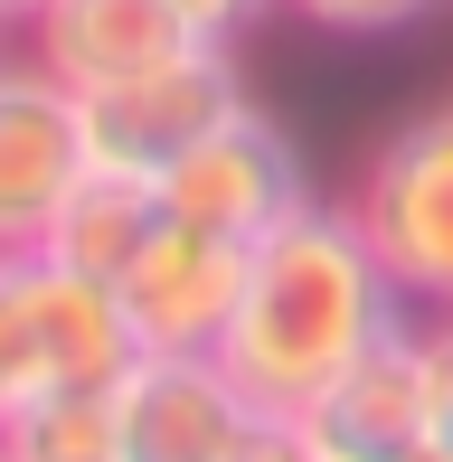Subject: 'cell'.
Wrapping results in <instances>:
<instances>
[{
    "label": "cell",
    "instance_id": "cell-14",
    "mask_svg": "<svg viewBox=\"0 0 453 462\" xmlns=\"http://www.w3.org/2000/svg\"><path fill=\"white\" fill-rule=\"evenodd\" d=\"M38 387V330H29V283H19V255H0V415Z\"/></svg>",
    "mask_w": 453,
    "mask_h": 462
},
{
    "label": "cell",
    "instance_id": "cell-9",
    "mask_svg": "<svg viewBox=\"0 0 453 462\" xmlns=\"http://www.w3.org/2000/svg\"><path fill=\"white\" fill-rule=\"evenodd\" d=\"M180 48H199L180 0H48L38 29H29V57L57 86H76V95L123 86V76L161 67V57H180Z\"/></svg>",
    "mask_w": 453,
    "mask_h": 462
},
{
    "label": "cell",
    "instance_id": "cell-10",
    "mask_svg": "<svg viewBox=\"0 0 453 462\" xmlns=\"http://www.w3.org/2000/svg\"><path fill=\"white\" fill-rule=\"evenodd\" d=\"M29 283V330H38V377H67V387H123V368L142 359V330L123 311L114 283L76 274L57 255H19Z\"/></svg>",
    "mask_w": 453,
    "mask_h": 462
},
{
    "label": "cell",
    "instance_id": "cell-11",
    "mask_svg": "<svg viewBox=\"0 0 453 462\" xmlns=\"http://www.w3.org/2000/svg\"><path fill=\"white\" fill-rule=\"evenodd\" d=\"M161 217H171V208H161V180L105 171V161H95V171L76 180V199L57 208V226H48V245H38V255L76 264V274H95V283H123V264L152 245Z\"/></svg>",
    "mask_w": 453,
    "mask_h": 462
},
{
    "label": "cell",
    "instance_id": "cell-4",
    "mask_svg": "<svg viewBox=\"0 0 453 462\" xmlns=\"http://www.w3.org/2000/svg\"><path fill=\"white\" fill-rule=\"evenodd\" d=\"M95 171L86 142V95L57 86L38 57H0V255H38L57 208Z\"/></svg>",
    "mask_w": 453,
    "mask_h": 462
},
{
    "label": "cell",
    "instance_id": "cell-7",
    "mask_svg": "<svg viewBox=\"0 0 453 462\" xmlns=\"http://www.w3.org/2000/svg\"><path fill=\"white\" fill-rule=\"evenodd\" d=\"M114 292L133 311L142 349H217L245 292V236H217L199 217H161Z\"/></svg>",
    "mask_w": 453,
    "mask_h": 462
},
{
    "label": "cell",
    "instance_id": "cell-5",
    "mask_svg": "<svg viewBox=\"0 0 453 462\" xmlns=\"http://www.w3.org/2000/svg\"><path fill=\"white\" fill-rule=\"evenodd\" d=\"M302 199H312L302 142L283 133L264 104H236L199 152H180L171 171H161V208H171V217H199V226H217V236H245V245H255L264 226H283Z\"/></svg>",
    "mask_w": 453,
    "mask_h": 462
},
{
    "label": "cell",
    "instance_id": "cell-1",
    "mask_svg": "<svg viewBox=\"0 0 453 462\" xmlns=\"http://www.w3.org/2000/svg\"><path fill=\"white\" fill-rule=\"evenodd\" d=\"M406 311L416 302L368 255L359 217L302 199L283 226H264V236L245 245V292H236V321H226V340H217V368L245 387L255 415H302L349 359H368Z\"/></svg>",
    "mask_w": 453,
    "mask_h": 462
},
{
    "label": "cell",
    "instance_id": "cell-15",
    "mask_svg": "<svg viewBox=\"0 0 453 462\" xmlns=\"http://www.w3.org/2000/svg\"><path fill=\"white\" fill-rule=\"evenodd\" d=\"M416 359H425V406H435V444H453V311L416 321Z\"/></svg>",
    "mask_w": 453,
    "mask_h": 462
},
{
    "label": "cell",
    "instance_id": "cell-13",
    "mask_svg": "<svg viewBox=\"0 0 453 462\" xmlns=\"http://www.w3.org/2000/svg\"><path fill=\"white\" fill-rule=\"evenodd\" d=\"M283 10H293L302 29H321V38H397V29H416L425 10H444V0H283Z\"/></svg>",
    "mask_w": 453,
    "mask_h": 462
},
{
    "label": "cell",
    "instance_id": "cell-16",
    "mask_svg": "<svg viewBox=\"0 0 453 462\" xmlns=\"http://www.w3.org/2000/svg\"><path fill=\"white\" fill-rule=\"evenodd\" d=\"M180 10H190V29H199V38H217V48H236L245 29H264V19L283 10V0H180Z\"/></svg>",
    "mask_w": 453,
    "mask_h": 462
},
{
    "label": "cell",
    "instance_id": "cell-8",
    "mask_svg": "<svg viewBox=\"0 0 453 462\" xmlns=\"http://www.w3.org/2000/svg\"><path fill=\"white\" fill-rule=\"evenodd\" d=\"M293 425L321 462H425L435 453V406H425L416 321H397L368 359H349Z\"/></svg>",
    "mask_w": 453,
    "mask_h": 462
},
{
    "label": "cell",
    "instance_id": "cell-6",
    "mask_svg": "<svg viewBox=\"0 0 453 462\" xmlns=\"http://www.w3.org/2000/svg\"><path fill=\"white\" fill-rule=\"evenodd\" d=\"M123 462H236L255 434L245 387L217 368V349H142L114 387Z\"/></svg>",
    "mask_w": 453,
    "mask_h": 462
},
{
    "label": "cell",
    "instance_id": "cell-2",
    "mask_svg": "<svg viewBox=\"0 0 453 462\" xmlns=\"http://www.w3.org/2000/svg\"><path fill=\"white\" fill-rule=\"evenodd\" d=\"M349 217L416 311H453V104L406 114L368 152Z\"/></svg>",
    "mask_w": 453,
    "mask_h": 462
},
{
    "label": "cell",
    "instance_id": "cell-19",
    "mask_svg": "<svg viewBox=\"0 0 453 462\" xmlns=\"http://www.w3.org/2000/svg\"><path fill=\"white\" fill-rule=\"evenodd\" d=\"M444 453H453V444H444Z\"/></svg>",
    "mask_w": 453,
    "mask_h": 462
},
{
    "label": "cell",
    "instance_id": "cell-18",
    "mask_svg": "<svg viewBox=\"0 0 453 462\" xmlns=\"http://www.w3.org/2000/svg\"><path fill=\"white\" fill-rule=\"evenodd\" d=\"M38 10H48V0H0V38H29Z\"/></svg>",
    "mask_w": 453,
    "mask_h": 462
},
{
    "label": "cell",
    "instance_id": "cell-3",
    "mask_svg": "<svg viewBox=\"0 0 453 462\" xmlns=\"http://www.w3.org/2000/svg\"><path fill=\"white\" fill-rule=\"evenodd\" d=\"M236 104H255V95H245V76H236V48L199 38V48L161 57V67L123 76V86H95V95H86V142H95L105 171L161 180L180 152H199Z\"/></svg>",
    "mask_w": 453,
    "mask_h": 462
},
{
    "label": "cell",
    "instance_id": "cell-12",
    "mask_svg": "<svg viewBox=\"0 0 453 462\" xmlns=\"http://www.w3.org/2000/svg\"><path fill=\"white\" fill-rule=\"evenodd\" d=\"M0 462H123L114 387H67V377H38V387L0 415Z\"/></svg>",
    "mask_w": 453,
    "mask_h": 462
},
{
    "label": "cell",
    "instance_id": "cell-17",
    "mask_svg": "<svg viewBox=\"0 0 453 462\" xmlns=\"http://www.w3.org/2000/svg\"><path fill=\"white\" fill-rule=\"evenodd\" d=\"M236 462H321V453L302 444V425H293V415H255V434L236 444Z\"/></svg>",
    "mask_w": 453,
    "mask_h": 462
}]
</instances>
